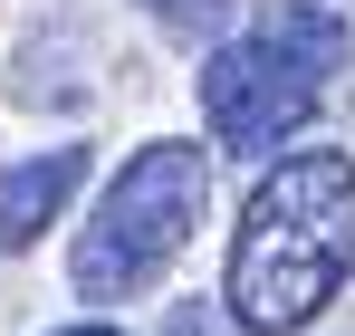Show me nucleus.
<instances>
[{"label":"nucleus","mask_w":355,"mask_h":336,"mask_svg":"<svg viewBox=\"0 0 355 336\" xmlns=\"http://www.w3.org/2000/svg\"><path fill=\"white\" fill-rule=\"evenodd\" d=\"M77 183H87V144H49V154L0 164V250H29V240L67 212Z\"/></svg>","instance_id":"nucleus-4"},{"label":"nucleus","mask_w":355,"mask_h":336,"mask_svg":"<svg viewBox=\"0 0 355 336\" xmlns=\"http://www.w3.org/2000/svg\"><path fill=\"white\" fill-rule=\"evenodd\" d=\"M355 58V29L346 10H327V0H279V10H259L240 39L202 58V125H211V144L221 154H297V135H307V115L327 96V77Z\"/></svg>","instance_id":"nucleus-2"},{"label":"nucleus","mask_w":355,"mask_h":336,"mask_svg":"<svg viewBox=\"0 0 355 336\" xmlns=\"http://www.w3.org/2000/svg\"><path fill=\"white\" fill-rule=\"evenodd\" d=\"M135 10H144V19H154V29H164V39H182V49H221V39H240L231 19H240V0H135Z\"/></svg>","instance_id":"nucleus-5"},{"label":"nucleus","mask_w":355,"mask_h":336,"mask_svg":"<svg viewBox=\"0 0 355 336\" xmlns=\"http://www.w3.org/2000/svg\"><path fill=\"white\" fill-rule=\"evenodd\" d=\"M202 212H211V154H202L192 135H154V144H135L125 173L96 192L77 250H67V288H77L87 308H125V298H144V288L182 260V240L202 230Z\"/></svg>","instance_id":"nucleus-3"},{"label":"nucleus","mask_w":355,"mask_h":336,"mask_svg":"<svg viewBox=\"0 0 355 336\" xmlns=\"http://www.w3.org/2000/svg\"><path fill=\"white\" fill-rule=\"evenodd\" d=\"M58 336H116V327H96V317H87V327H58Z\"/></svg>","instance_id":"nucleus-6"},{"label":"nucleus","mask_w":355,"mask_h":336,"mask_svg":"<svg viewBox=\"0 0 355 336\" xmlns=\"http://www.w3.org/2000/svg\"><path fill=\"white\" fill-rule=\"evenodd\" d=\"M355 279V154L346 144H297L250 183L231 230L221 308L240 336H297L336 308Z\"/></svg>","instance_id":"nucleus-1"}]
</instances>
